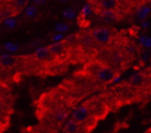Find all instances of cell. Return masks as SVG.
Instances as JSON below:
<instances>
[{"instance_id":"1","label":"cell","mask_w":151,"mask_h":133,"mask_svg":"<svg viewBox=\"0 0 151 133\" xmlns=\"http://www.w3.org/2000/svg\"><path fill=\"white\" fill-rule=\"evenodd\" d=\"M106 88L81 75L73 73L56 87L46 91L35 101V117L43 133H59L73 108L91 94Z\"/></svg>"},{"instance_id":"2","label":"cell","mask_w":151,"mask_h":133,"mask_svg":"<svg viewBox=\"0 0 151 133\" xmlns=\"http://www.w3.org/2000/svg\"><path fill=\"white\" fill-rule=\"evenodd\" d=\"M111 111H113L111 104L109 101L106 91L103 89V92L100 94H96L90 98L87 97L84 101H81L73 108L69 119L81 123L87 132L93 133L97 124L101 120H104Z\"/></svg>"},{"instance_id":"3","label":"cell","mask_w":151,"mask_h":133,"mask_svg":"<svg viewBox=\"0 0 151 133\" xmlns=\"http://www.w3.org/2000/svg\"><path fill=\"white\" fill-rule=\"evenodd\" d=\"M100 47L91 35V31H81L73 37L70 64H84L97 57Z\"/></svg>"},{"instance_id":"4","label":"cell","mask_w":151,"mask_h":133,"mask_svg":"<svg viewBox=\"0 0 151 133\" xmlns=\"http://www.w3.org/2000/svg\"><path fill=\"white\" fill-rule=\"evenodd\" d=\"M76 75H81L93 82H97L100 85H107V84H111L114 82L117 78H119V72L114 70L113 67H110L107 63L101 61L100 59H93V60H88L82 64L81 69H78L75 72Z\"/></svg>"},{"instance_id":"5","label":"cell","mask_w":151,"mask_h":133,"mask_svg":"<svg viewBox=\"0 0 151 133\" xmlns=\"http://www.w3.org/2000/svg\"><path fill=\"white\" fill-rule=\"evenodd\" d=\"M13 111V98L10 89L0 91V123L7 129L10 124V116Z\"/></svg>"},{"instance_id":"6","label":"cell","mask_w":151,"mask_h":133,"mask_svg":"<svg viewBox=\"0 0 151 133\" xmlns=\"http://www.w3.org/2000/svg\"><path fill=\"white\" fill-rule=\"evenodd\" d=\"M91 35H93V38L96 40V43L99 44L100 48L109 45L113 40V32L107 26H97V28L91 29Z\"/></svg>"},{"instance_id":"7","label":"cell","mask_w":151,"mask_h":133,"mask_svg":"<svg viewBox=\"0 0 151 133\" xmlns=\"http://www.w3.org/2000/svg\"><path fill=\"white\" fill-rule=\"evenodd\" d=\"M62 132L63 133H90L84 129V126H82L81 123H78V122L72 120V119H68V120L63 123Z\"/></svg>"},{"instance_id":"8","label":"cell","mask_w":151,"mask_h":133,"mask_svg":"<svg viewBox=\"0 0 151 133\" xmlns=\"http://www.w3.org/2000/svg\"><path fill=\"white\" fill-rule=\"evenodd\" d=\"M16 64H18V56L10 54V53L0 54V66H1V67L15 69V70H16Z\"/></svg>"},{"instance_id":"9","label":"cell","mask_w":151,"mask_h":133,"mask_svg":"<svg viewBox=\"0 0 151 133\" xmlns=\"http://www.w3.org/2000/svg\"><path fill=\"white\" fill-rule=\"evenodd\" d=\"M99 16L106 22H117L120 19L117 10H99Z\"/></svg>"},{"instance_id":"10","label":"cell","mask_w":151,"mask_h":133,"mask_svg":"<svg viewBox=\"0 0 151 133\" xmlns=\"http://www.w3.org/2000/svg\"><path fill=\"white\" fill-rule=\"evenodd\" d=\"M100 10H117L119 0H99Z\"/></svg>"},{"instance_id":"11","label":"cell","mask_w":151,"mask_h":133,"mask_svg":"<svg viewBox=\"0 0 151 133\" xmlns=\"http://www.w3.org/2000/svg\"><path fill=\"white\" fill-rule=\"evenodd\" d=\"M27 1L28 0H10V4L15 9V13L16 12H21L22 9H25L27 7Z\"/></svg>"},{"instance_id":"12","label":"cell","mask_w":151,"mask_h":133,"mask_svg":"<svg viewBox=\"0 0 151 133\" xmlns=\"http://www.w3.org/2000/svg\"><path fill=\"white\" fill-rule=\"evenodd\" d=\"M151 13V9L148 6H142L141 9H138V12H137V16L138 18H145L147 15H150Z\"/></svg>"},{"instance_id":"13","label":"cell","mask_w":151,"mask_h":133,"mask_svg":"<svg viewBox=\"0 0 151 133\" xmlns=\"http://www.w3.org/2000/svg\"><path fill=\"white\" fill-rule=\"evenodd\" d=\"M22 133H43L40 129H38V126H29V127H25Z\"/></svg>"},{"instance_id":"14","label":"cell","mask_w":151,"mask_h":133,"mask_svg":"<svg viewBox=\"0 0 151 133\" xmlns=\"http://www.w3.org/2000/svg\"><path fill=\"white\" fill-rule=\"evenodd\" d=\"M35 13H37V7H35V6L27 7V16H34Z\"/></svg>"},{"instance_id":"15","label":"cell","mask_w":151,"mask_h":133,"mask_svg":"<svg viewBox=\"0 0 151 133\" xmlns=\"http://www.w3.org/2000/svg\"><path fill=\"white\" fill-rule=\"evenodd\" d=\"M4 47H6L7 50H10V51H16V50H18V45H13V44H12V43H9V44H6V45H4Z\"/></svg>"},{"instance_id":"16","label":"cell","mask_w":151,"mask_h":133,"mask_svg":"<svg viewBox=\"0 0 151 133\" xmlns=\"http://www.w3.org/2000/svg\"><path fill=\"white\" fill-rule=\"evenodd\" d=\"M68 25H57L56 26V31H68Z\"/></svg>"},{"instance_id":"17","label":"cell","mask_w":151,"mask_h":133,"mask_svg":"<svg viewBox=\"0 0 151 133\" xmlns=\"http://www.w3.org/2000/svg\"><path fill=\"white\" fill-rule=\"evenodd\" d=\"M63 15H65L66 18H73V12H72V10H65Z\"/></svg>"},{"instance_id":"18","label":"cell","mask_w":151,"mask_h":133,"mask_svg":"<svg viewBox=\"0 0 151 133\" xmlns=\"http://www.w3.org/2000/svg\"><path fill=\"white\" fill-rule=\"evenodd\" d=\"M4 89H9V85H6V84L0 79V91H4Z\"/></svg>"},{"instance_id":"19","label":"cell","mask_w":151,"mask_h":133,"mask_svg":"<svg viewBox=\"0 0 151 133\" xmlns=\"http://www.w3.org/2000/svg\"><path fill=\"white\" fill-rule=\"evenodd\" d=\"M141 43H144V45H148V47H150V45H151V40H150V38H142V40H141Z\"/></svg>"},{"instance_id":"20","label":"cell","mask_w":151,"mask_h":133,"mask_svg":"<svg viewBox=\"0 0 151 133\" xmlns=\"http://www.w3.org/2000/svg\"><path fill=\"white\" fill-rule=\"evenodd\" d=\"M4 130H6V127H4V126H3V124L0 123V133H3Z\"/></svg>"},{"instance_id":"21","label":"cell","mask_w":151,"mask_h":133,"mask_svg":"<svg viewBox=\"0 0 151 133\" xmlns=\"http://www.w3.org/2000/svg\"><path fill=\"white\" fill-rule=\"evenodd\" d=\"M145 133H151V127H150V129H148V130H147V132H145Z\"/></svg>"},{"instance_id":"22","label":"cell","mask_w":151,"mask_h":133,"mask_svg":"<svg viewBox=\"0 0 151 133\" xmlns=\"http://www.w3.org/2000/svg\"><path fill=\"white\" fill-rule=\"evenodd\" d=\"M59 1H68V0H59Z\"/></svg>"},{"instance_id":"23","label":"cell","mask_w":151,"mask_h":133,"mask_svg":"<svg viewBox=\"0 0 151 133\" xmlns=\"http://www.w3.org/2000/svg\"><path fill=\"white\" fill-rule=\"evenodd\" d=\"M150 73H151V69H150Z\"/></svg>"}]
</instances>
